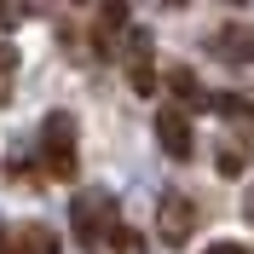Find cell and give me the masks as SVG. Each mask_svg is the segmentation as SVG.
<instances>
[{
	"instance_id": "7c38bea8",
	"label": "cell",
	"mask_w": 254,
	"mask_h": 254,
	"mask_svg": "<svg viewBox=\"0 0 254 254\" xmlns=\"http://www.w3.org/2000/svg\"><path fill=\"white\" fill-rule=\"evenodd\" d=\"M110 243H116V254H144V237H139V231H127L122 220L110 225Z\"/></svg>"
},
{
	"instance_id": "4fadbf2b",
	"label": "cell",
	"mask_w": 254,
	"mask_h": 254,
	"mask_svg": "<svg viewBox=\"0 0 254 254\" xmlns=\"http://www.w3.org/2000/svg\"><path fill=\"white\" fill-rule=\"evenodd\" d=\"M202 254H249L243 243H214V249H202Z\"/></svg>"
},
{
	"instance_id": "2e32d148",
	"label": "cell",
	"mask_w": 254,
	"mask_h": 254,
	"mask_svg": "<svg viewBox=\"0 0 254 254\" xmlns=\"http://www.w3.org/2000/svg\"><path fill=\"white\" fill-rule=\"evenodd\" d=\"M162 6H174V12H179V6H185V0H162Z\"/></svg>"
},
{
	"instance_id": "e0dca14e",
	"label": "cell",
	"mask_w": 254,
	"mask_h": 254,
	"mask_svg": "<svg viewBox=\"0 0 254 254\" xmlns=\"http://www.w3.org/2000/svg\"><path fill=\"white\" fill-rule=\"evenodd\" d=\"M225 6H249V0H225Z\"/></svg>"
},
{
	"instance_id": "277c9868",
	"label": "cell",
	"mask_w": 254,
	"mask_h": 254,
	"mask_svg": "<svg viewBox=\"0 0 254 254\" xmlns=\"http://www.w3.org/2000/svg\"><path fill=\"white\" fill-rule=\"evenodd\" d=\"M122 64H127V87H133L139 98H156V41H150L144 29H133V35H127Z\"/></svg>"
},
{
	"instance_id": "7a4b0ae2",
	"label": "cell",
	"mask_w": 254,
	"mask_h": 254,
	"mask_svg": "<svg viewBox=\"0 0 254 254\" xmlns=\"http://www.w3.org/2000/svg\"><path fill=\"white\" fill-rule=\"evenodd\" d=\"M116 220H122V208H116V196H110L104 185L75 190V202H69V237H75L81 249H98V243L110 237Z\"/></svg>"
},
{
	"instance_id": "ac0fdd59",
	"label": "cell",
	"mask_w": 254,
	"mask_h": 254,
	"mask_svg": "<svg viewBox=\"0 0 254 254\" xmlns=\"http://www.w3.org/2000/svg\"><path fill=\"white\" fill-rule=\"evenodd\" d=\"M69 6H81V0H69Z\"/></svg>"
},
{
	"instance_id": "6da1fadb",
	"label": "cell",
	"mask_w": 254,
	"mask_h": 254,
	"mask_svg": "<svg viewBox=\"0 0 254 254\" xmlns=\"http://www.w3.org/2000/svg\"><path fill=\"white\" fill-rule=\"evenodd\" d=\"M35 162H41V179H75L81 174V144H75V116L52 110L35 133Z\"/></svg>"
},
{
	"instance_id": "9c48e42d",
	"label": "cell",
	"mask_w": 254,
	"mask_h": 254,
	"mask_svg": "<svg viewBox=\"0 0 254 254\" xmlns=\"http://www.w3.org/2000/svg\"><path fill=\"white\" fill-rule=\"evenodd\" d=\"M122 29H127V0H104V12H98V52H116Z\"/></svg>"
},
{
	"instance_id": "ba28073f",
	"label": "cell",
	"mask_w": 254,
	"mask_h": 254,
	"mask_svg": "<svg viewBox=\"0 0 254 254\" xmlns=\"http://www.w3.org/2000/svg\"><path fill=\"white\" fill-rule=\"evenodd\" d=\"M208 110H220L225 122L249 139V127H254V98H243V93H208Z\"/></svg>"
},
{
	"instance_id": "9a60e30c",
	"label": "cell",
	"mask_w": 254,
	"mask_h": 254,
	"mask_svg": "<svg viewBox=\"0 0 254 254\" xmlns=\"http://www.w3.org/2000/svg\"><path fill=\"white\" fill-rule=\"evenodd\" d=\"M6 243H12V237H6V220H0V254H6Z\"/></svg>"
},
{
	"instance_id": "52a82bcc",
	"label": "cell",
	"mask_w": 254,
	"mask_h": 254,
	"mask_svg": "<svg viewBox=\"0 0 254 254\" xmlns=\"http://www.w3.org/2000/svg\"><path fill=\"white\" fill-rule=\"evenodd\" d=\"M6 254H58V231L29 220V225H17V243H6Z\"/></svg>"
},
{
	"instance_id": "30bf717a",
	"label": "cell",
	"mask_w": 254,
	"mask_h": 254,
	"mask_svg": "<svg viewBox=\"0 0 254 254\" xmlns=\"http://www.w3.org/2000/svg\"><path fill=\"white\" fill-rule=\"evenodd\" d=\"M168 87H174V98L185 104V110H208V93L196 87V75H190V69H168Z\"/></svg>"
},
{
	"instance_id": "5b68a950",
	"label": "cell",
	"mask_w": 254,
	"mask_h": 254,
	"mask_svg": "<svg viewBox=\"0 0 254 254\" xmlns=\"http://www.w3.org/2000/svg\"><path fill=\"white\" fill-rule=\"evenodd\" d=\"M156 144H162V150H168L174 162H190V156H196V133H190V116H185V110H174V104H168V110H156Z\"/></svg>"
},
{
	"instance_id": "5bb4252c",
	"label": "cell",
	"mask_w": 254,
	"mask_h": 254,
	"mask_svg": "<svg viewBox=\"0 0 254 254\" xmlns=\"http://www.w3.org/2000/svg\"><path fill=\"white\" fill-rule=\"evenodd\" d=\"M243 214H249V225H254V185H249V202H243Z\"/></svg>"
},
{
	"instance_id": "8992f818",
	"label": "cell",
	"mask_w": 254,
	"mask_h": 254,
	"mask_svg": "<svg viewBox=\"0 0 254 254\" xmlns=\"http://www.w3.org/2000/svg\"><path fill=\"white\" fill-rule=\"evenodd\" d=\"M214 58H220V64H249V58H254V35L243 29V23L214 29Z\"/></svg>"
},
{
	"instance_id": "3957f363",
	"label": "cell",
	"mask_w": 254,
	"mask_h": 254,
	"mask_svg": "<svg viewBox=\"0 0 254 254\" xmlns=\"http://www.w3.org/2000/svg\"><path fill=\"white\" fill-rule=\"evenodd\" d=\"M190 231H196V202H190L185 190H162L156 196V237L168 249H185Z\"/></svg>"
},
{
	"instance_id": "8fae6325",
	"label": "cell",
	"mask_w": 254,
	"mask_h": 254,
	"mask_svg": "<svg viewBox=\"0 0 254 254\" xmlns=\"http://www.w3.org/2000/svg\"><path fill=\"white\" fill-rule=\"evenodd\" d=\"M12 87H17V47H12V41H0V104L12 98Z\"/></svg>"
}]
</instances>
